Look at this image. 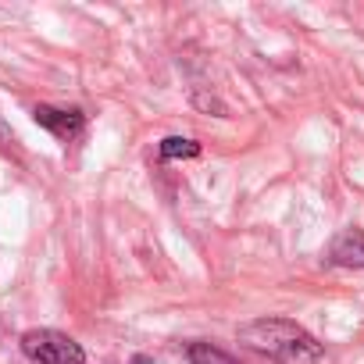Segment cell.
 <instances>
[{
  "mask_svg": "<svg viewBox=\"0 0 364 364\" xmlns=\"http://www.w3.org/2000/svg\"><path fill=\"white\" fill-rule=\"evenodd\" d=\"M240 343L279 360V364H321V343L289 318H257L240 328Z\"/></svg>",
  "mask_w": 364,
  "mask_h": 364,
  "instance_id": "6da1fadb",
  "label": "cell"
},
{
  "mask_svg": "<svg viewBox=\"0 0 364 364\" xmlns=\"http://www.w3.org/2000/svg\"><path fill=\"white\" fill-rule=\"evenodd\" d=\"M22 353L36 364H86V350L58 328H29L22 336Z\"/></svg>",
  "mask_w": 364,
  "mask_h": 364,
  "instance_id": "7a4b0ae2",
  "label": "cell"
},
{
  "mask_svg": "<svg viewBox=\"0 0 364 364\" xmlns=\"http://www.w3.org/2000/svg\"><path fill=\"white\" fill-rule=\"evenodd\" d=\"M36 125H43L47 132H54L61 143H72L82 136L86 129V114L82 111H65V107H36L33 111Z\"/></svg>",
  "mask_w": 364,
  "mask_h": 364,
  "instance_id": "3957f363",
  "label": "cell"
},
{
  "mask_svg": "<svg viewBox=\"0 0 364 364\" xmlns=\"http://www.w3.org/2000/svg\"><path fill=\"white\" fill-rule=\"evenodd\" d=\"M328 257L332 264L339 268H364V232L360 229H346L332 240L328 247Z\"/></svg>",
  "mask_w": 364,
  "mask_h": 364,
  "instance_id": "277c9868",
  "label": "cell"
},
{
  "mask_svg": "<svg viewBox=\"0 0 364 364\" xmlns=\"http://www.w3.org/2000/svg\"><path fill=\"white\" fill-rule=\"evenodd\" d=\"M161 157H164V161H190V157H200V143H197V139H186V136H168V139H161Z\"/></svg>",
  "mask_w": 364,
  "mask_h": 364,
  "instance_id": "5b68a950",
  "label": "cell"
},
{
  "mask_svg": "<svg viewBox=\"0 0 364 364\" xmlns=\"http://www.w3.org/2000/svg\"><path fill=\"white\" fill-rule=\"evenodd\" d=\"M186 357H190V364H240L232 353H225V350H218L211 343H190Z\"/></svg>",
  "mask_w": 364,
  "mask_h": 364,
  "instance_id": "8992f818",
  "label": "cell"
},
{
  "mask_svg": "<svg viewBox=\"0 0 364 364\" xmlns=\"http://www.w3.org/2000/svg\"><path fill=\"white\" fill-rule=\"evenodd\" d=\"M15 146V132H11V125L4 122V114H0V150H11Z\"/></svg>",
  "mask_w": 364,
  "mask_h": 364,
  "instance_id": "52a82bcc",
  "label": "cell"
}]
</instances>
